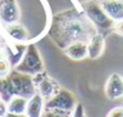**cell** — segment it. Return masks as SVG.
<instances>
[{
  "instance_id": "6da1fadb",
  "label": "cell",
  "mask_w": 123,
  "mask_h": 117,
  "mask_svg": "<svg viewBox=\"0 0 123 117\" xmlns=\"http://www.w3.org/2000/svg\"><path fill=\"white\" fill-rule=\"evenodd\" d=\"M94 33L97 30L87 19L83 11L76 9L64 10L54 15L47 31L51 40L60 49H64L74 42H87Z\"/></svg>"
},
{
  "instance_id": "7a4b0ae2",
  "label": "cell",
  "mask_w": 123,
  "mask_h": 117,
  "mask_svg": "<svg viewBox=\"0 0 123 117\" xmlns=\"http://www.w3.org/2000/svg\"><path fill=\"white\" fill-rule=\"evenodd\" d=\"M82 11L87 17V19L95 28L97 33L107 36L110 33L113 31L115 22L107 16V13L100 6L98 0H86V1H83Z\"/></svg>"
},
{
  "instance_id": "3957f363",
  "label": "cell",
  "mask_w": 123,
  "mask_h": 117,
  "mask_svg": "<svg viewBox=\"0 0 123 117\" xmlns=\"http://www.w3.org/2000/svg\"><path fill=\"white\" fill-rule=\"evenodd\" d=\"M13 70L30 75V76H34L39 73L45 71V63L42 61L40 51L35 43H29L25 47L22 59L13 68Z\"/></svg>"
},
{
  "instance_id": "277c9868",
  "label": "cell",
  "mask_w": 123,
  "mask_h": 117,
  "mask_svg": "<svg viewBox=\"0 0 123 117\" xmlns=\"http://www.w3.org/2000/svg\"><path fill=\"white\" fill-rule=\"evenodd\" d=\"M7 80L10 82L13 95L29 99L36 93V87L34 85L33 76L30 75H27V74H23V73H19L12 69V71L7 76Z\"/></svg>"
},
{
  "instance_id": "5b68a950",
  "label": "cell",
  "mask_w": 123,
  "mask_h": 117,
  "mask_svg": "<svg viewBox=\"0 0 123 117\" xmlns=\"http://www.w3.org/2000/svg\"><path fill=\"white\" fill-rule=\"evenodd\" d=\"M76 104H77V100H76V97L74 93H71L68 89L60 88L57 94H54L52 98L46 100L45 109L71 112L73 109L76 106Z\"/></svg>"
},
{
  "instance_id": "8992f818",
  "label": "cell",
  "mask_w": 123,
  "mask_h": 117,
  "mask_svg": "<svg viewBox=\"0 0 123 117\" xmlns=\"http://www.w3.org/2000/svg\"><path fill=\"white\" fill-rule=\"evenodd\" d=\"M33 81H34V85L36 87V92L45 100H48L49 98H52L62 88L59 86V83L46 73V70L34 75L33 76Z\"/></svg>"
},
{
  "instance_id": "52a82bcc",
  "label": "cell",
  "mask_w": 123,
  "mask_h": 117,
  "mask_svg": "<svg viewBox=\"0 0 123 117\" xmlns=\"http://www.w3.org/2000/svg\"><path fill=\"white\" fill-rule=\"evenodd\" d=\"M21 19V7L17 0H0V22L4 25Z\"/></svg>"
},
{
  "instance_id": "ba28073f",
  "label": "cell",
  "mask_w": 123,
  "mask_h": 117,
  "mask_svg": "<svg viewBox=\"0 0 123 117\" xmlns=\"http://www.w3.org/2000/svg\"><path fill=\"white\" fill-rule=\"evenodd\" d=\"M104 93L109 100H118L123 98V76L117 73L111 74L104 86Z\"/></svg>"
},
{
  "instance_id": "9c48e42d",
  "label": "cell",
  "mask_w": 123,
  "mask_h": 117,
  "mask_svg": "<svg viewBox=\"0 0 123 117\" xmlns=\"http://www.w3.org/2000/svg\"><path fill=\"white\" fill-rule=\"evenodd\" d=\"M4 29H5V33L7 34V36L17 43H24V42H28L31 40L30 31L21 22L4 25Z\"/></svg>"
},
{
  "instance_id": "30bf717a",
  "label": "cell",
  "mask_w": 123,
  "mask_h": 117,
  "mask_svg": "<svg viewBox=\"0 0 123 117\" xmlns=\"http://www.w3.org/2000/svg\"><path fill=\"white\" fill-rule=\"evenodd\" d=\"M87 49L89 59H98L105 51V36L100 33H94L87 41Z\"/></svg>"
},
{
  "instance_id": "8fae6325",
  "label": "cell",
  "mask_w": 123,
  "mask_h": 117,
  "mask_svg": "<svg viewBox=\"0 0 123 117\" xmlns=\"http://www.w3.org/2000/svg\"><path fill=\"white\" fill-rule=\"evenodd\" d=\"M98 1L113 22L123 19V0H98Z\"/></svg>"
},
{
  "instance_id": "7c38bea8",
  "label": "cell",
  "mask_w": 123,
  "mask_h": 117,
  "mask_svg": "<svg viewBox=\"0 0 123 117\" xmlns=\"http://www.w3.org/2000/svg\"><path fill=\"white\" fill-rule=\"evenodd\" d=\"M45 103L46 100L36 92L33 97L28 99L25 115L28 117H41L45 111Z\"/></svg>"
},
{
  "instance_id": "4fadbf2b",
  "label": "cell",
  "mask_w": 123,
  "mask_h": 117,
  "mask_svg": "<svg viewBox=\"0 0 123 117\" xmlns=\"http://www.w3.org/2000/svg\"><path fill=\"white\" fill-rule=\"evenodd\" d=\"M67 57H69L73 61H83L85 58L88 57V49H87V42L79 41L69 45L63 49Z\"/></svg>"
},
{
  "instance_id": "5bb4252c",
  "label": "cell",
  "mask_w": 123,
  "mask_h": 117,
  "mask_svg": "<svg viewBox=\"0 0 123 117\" xmlns=\"http://www.w3.org/2000/svg\"><path fill=\"white\" fill-rule=\"evenodd\" d=\"M28 99L18 95H13L7 103V112L11 113H25Z\"/></svg>"
},
{
  "instance_id": "9a60e30c",
  "label": "cell",
  "mask_w": 123,
  "mask_h": 117,
  "mask_svg": "<svg viewBox=\"0 0 123 117\" xmlns=\"http://www.w3.org/2000/svg\"><path fill=\"white\" fill-rule=\"evenodd\" d=\"M12 97H13V93H12L7 77H0V98L5 103H9Z\"/></svg>"
},
{
  "instance_id": "2e32d148",
  "label": "cell",
  "mask_w": 123,
  "mask_h": 117,
  "mask_svg": "<svg viewBox=\"0 0 123 117\" xmlns=\"http://www.w3.org/2000/svg\"><path fill=\"white\" fill-rule=\"evenodd\" d=\"M12 65L6 55V51L0 54V77H7L9 74L12 71Z\"/></svg>"
},
{
  "instance_id": "e0dca14e",
  "label": "cell",
  "mask_w": 123,
  "mask_h": 117,
  "mask_svg": "<svg viewBox=\"0 0 123 117\" xmlns=\"http://www.w3.org/2000/svg\"><path fill=\"white\" fill-rule=\"evenodd\" d=\"M71 112H67V111H60V110H49V109H45L41 117H70Z\"/></svg>"
},
{
  "instance_id": "ac0fdd59",
  "label": "cell",
  "mask_w": 123,
  "mask_h": 117,
  "mask_svg": "<svg viewBox=\"0 0 123 117\" xmlns=\"http://www.w3.org/2000/svg\"><path fill=\"white\" fill-rule=\"evenodd\" d=\"M70 117H86V112H85V107L81 103H77L76 106L73 109Z\"/></svg>"
},
{
  "instance_id": "d6986e66",
  "label": "cell",
  "mask_w": 123,
  "mask_h": 117,
  "mask_svg": "<svg viewBox=\"0 0 123 117\" xmlns=\"http://www.w3.org/2000/svg\"><path fill=\"white\" fill-rule=\"evenodd\" d=\"M106 117H123V105L111 109V110L107 112Z\"/></svg>"
},
{
  "instance_id": "ffe728a7",
  "label": "cell",
  "mask_w": 123,
  "mask_h": 117,
  "mask_svg": "<svg viewBox=\"0 0 123 117\" xmlns=\"http://www.w3.org/2000/svg\"><path fill=\"white\" fill-rule=\"evenodd\" d=\"M113 33H116L119 36H123V19L115 22V24H113Z\"/></svg>"
},
{
  "instance_id": "44dd1931",
  "label": "cell",
  "mask_w": 123,
  "mask_h": 117,
  "mask_svg": "<svg viewBox=\"0 0 123 117\" xmlns=\"http://www.w3.org/2000/svg\"><path fill=\"white\" fill-rule=\"evenodd\" d=\"M6 113H7V103H5L0 98V117H5Z\"/></svg>"
},
{
  "instance_id": "7402d4cb",
  "label": "cell",
  "mask_w": 123,
  "mask_h": 117,
  "mask_svg": "<svg viewBox=\"0 0 123 117\" xmlns=\"http://www.w3.org/2000/svg\"><path fill=\"white\" fill-rule=\"evenodd\" d=\"M5 117H28L25 113H11V112H7L5 115Z\"/></svg>"
},
{
  "instance_id": "603a6c76",
  "label": "cell",
  "mask_w": 123,
  "mask_h": 117,
  "mask_svg": "<svg viewBox=\"0 0 123 117\" xmlns=\"http://www.w3.org/2000/svg\"><path fill=\"white\" fill-rule=\"evenodd\" d=\"M3 52H5V47H4V45L0 42V54H1Z\"/></svg>"
},
{
  "instance_id": "cb8c5ba5",
  "label": "cell",
  "mask_w": 123,
  "mask_h": 117,
  "mask_svg": "<svg viewBox=\"0 0 123 117\" xmlns=\"http://www.w3.org/2000/svg\"><path fill=\"white\" fill-rule=\"evenodd\" d=\"M122 105H123V104H122Z\"/></svg>"
}]
</instances>
